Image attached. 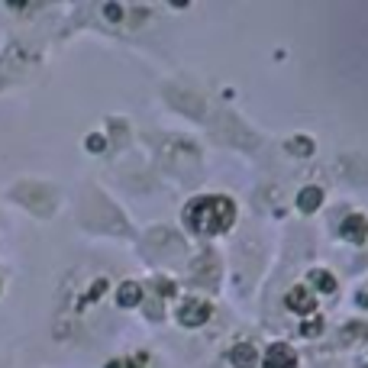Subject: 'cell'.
I'll return each instance as SVG.
<instances>
[{"instance_id":"6da1fadb","label":"cell","mask_w":368,"mask_h":368,"mask_svg":"<svg viewBox=\"0 0 368 368\" xmlns=\"http://www.w3.org/2000/svg\"><path fill=\"white\" fill-rule=\"evenodd\" d=\"M184 223L197 236H220L236 223V204L223 194H204L184 207Z\"/></svg>"},{"instance_id":"7a4b0ae2","label":"cell","mask_w":368,"mask_h":368,"mask_svg":"<svg viewBox=\"0 0 368 368\" xmlns=\"http://www.w3.org/2000/svg\"><path fill=\"white\" fill-rule=\"evenodd\" d=\"M210 314H214V307H210L207 300L188 298L181 307H178V323L188 326V330H194V326H204V323L210 320Z\"/></svg>"},{"instance_id":"3957f363","label":"cell","mask_w":368,"mask_h":368,"mask_svg":"<svg viewBox=\"0 0 368 368\" xmlns=\"http://www.w3.org/2000/svg\"><path fill=\"white\" fill-rule=\"evenodd\" d=\"M284 304H288V310L291 314H314L317 310V291L314 288H307V284H294L291 291H288V298H284Z\"/></svg>"},{"instance_id":"277c9868","label":"cell","mask_w":368,"mask_h":368,"mask_svg":"<svg viewBox=\"0 0 368 368\" xmlns=\"http://www.w3.org/2000/svg\"><path fill=\"white\" fill-rule=\"evenodd\" d=\"M262 368H298V352L288 343H271L262 355Z\"/></svg>"},{"instance_id":"5b68a950","label":"cell","mask_w":368,"mask_h":368,"mask_svg":"<svg viewBox=\"0 0 368 368\" xmlns=\"http://www.w3.org/2000/svg\"><path fill=\"white\" fill-rule=\"evenodd\" d=\"M339 236L352 245H365L368 239V216L365 214H349L343 223H339Z\"/></svg>"},{"instance_id":"8992f818","label":"cell","mask_w":368,"mask_h":368,"mask_svg":"<svg viewBox=\"0 0 368 368\" xmlns=\"http://www.w3.org/2000/svg\"><path fill=\"white\" fill-rule=\"evenodd\" d=\"M230 365L233 368H255L259 365V349L249 343H239L230 349Z\"/></svg>"},{"instance_id":"52a82bcc","label":"cell","mask_w":368,"mask_h":368,"mask_svg":"<svg viewBox=\"0 0 368 368\" xmlns=\"http://www.w3.org/2000/svg\"><path fill=\"white\" fill-rule=\"evenodd\" d=\"M116 304L126 307V310H130V307H139L142 304V288H139L136 281H123L120 291H116Z\"/></svg>"},{"instance_id":"ba28073f","label":"cell","mask_w":368,"mask_h":368,"mask_svg":"<svg viewBox=\"0 0 368 368\" xmlns=\"http://www.w3.org/2000/svg\"><path fill=\"white\" fill-rule=\"evenodd\" d=\"M320 204H323L320 188H304V191L298 194V210L300 214H314V210H320Z\"/></svg>"},{"instance_id":"9c48e42d","label":"cell","mask_w":368,"mask_h":368,"mask_svg":"<svg viewBox=\"0 0 368 368\" xmlns=\"http://www.w3.org/2000/svg\"><path fill=\"white\" fill-rule=\"evenodd\" d=\"M310 281H314L323 294H333V291H336V278H333L326 269H314V271H310Z\"/></svg>"},{"instance_id":"30bf717a","label":"cell","mask_w":368,"mask_h":368,"mask_svg":"<svg viewBox=\"0 0 368 368\" xmlns=\"http://www.w3.org/2000/svg\"><path fill=\"white\" fill-rule=\"evenodd\" d=\"M291 149L298 155H307V152H314V146H310V139H304V136H298V139H291Z\"/></svg>"},{"instance_id":"8fae6325","label":"cell","mask_w":368,"mask_h":368,"mask_svg":"<svg viewBox=\"0 0 368 368\" xmlns=\"http://www.w3.org/2000/svg\"><path fill=\"white\" fill-rule=\"evenodd\" d=\"M304 336H317V333H320V323H304Z\"/></svg>"},{"instance_id":"7c38bea8","label":"cell","mask_w":368,"mask_h":368,"mask_svg":"<svg viewBox=\"0 0 368 368\" xmlns=\"http://www.w3.org/2000/svg\"><path fill=\"white\" fill-rule=\"evenodd\" d=\"M87 142H91V152H100V149H104V139L100 136H91Z\"/></svg>"},{"instance_id":"4fadbf2b","label":"cell","mask_w":368,"mask_h":368,"mask_svg":"<svg viewBox=\"0 0 368 368\" xmlns=\"http://www.w3.org/2000/svg\"><path fill=\"white\" fill-rule=\"evenodd\" d=\"M359 304H362V307H365V304H368V298H365V294H359Z\"/></svg>"}]
</instances>
